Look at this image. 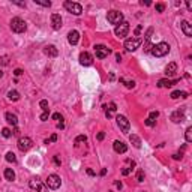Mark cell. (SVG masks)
Returning <instances> with one entry per match:
<instances>
[{"label": "cell", "instance_id": "obj_49", "mask_svg": "<svg viewBox=\"0 0 192 192\" xmlns=\"http://www.w3.org/2000/svg\"><path fill=\"white\" fill-rule=\"evenodd\" d=\"M173 158L174 159H182V153H176V155H173Z\"/></svg>", "mask_w": 192, "mask_h": 192}, {"label": "cell", "instance_id": "obj_34", "mask_svg": "<svg viewBox=\"0 0 192 192\" xmlns=\"http://www.w3.org/2000/svg\"><path fill=\"white\" fill-rule=\"evenodd\" d=\"M158 117H159V113H158V111H152L150 116H149V119H150V120H155V122H156Z\"/></svg>", "mask_w": 192, "mask_h": 192}, {"label": "cell", "instance_id": "obj_50", "mask_svg": "<svg viewBox=\"0 0 192 192\" xmlns=\"http://www.w3.org/2000/svg\"><path fill=\"white\" fill-rule=\"evenodd\" d=\"M87 174H89V176H95V171L90 170V168H87Z\"/></svg>", "mask_w": 192, "mask_h": 192}, {"label": "cell", "instance_id": "obj_3", "mask_svg": "<svg viewBox=\"0 0 192 192\" xmlns=\"http://www.w3.org/2000/svg\"><path fill=\"white\" fill-rule=\"evenodd\" d=\"M65 9L71 14H74V15H81L83 14V6L80 3H75V2H69V0H66V2L63 3Z\"/></svg>", "mask_w": 192, "mask_h": 192}, {"label": "cell", "instance_id": "obj_36", "mask_svg": "<svg viewBox=\"0 0 192 192\" xmlns=\"http://www.w3.org/2000/svg\"><path fill=\"white\" fill-rule=\"evenodd\" d=\"M48 116H50V111H44V113L41 114V117H39V119L42 120V122H45V120L48 119Z\"/></svg>", "mask_w": 192, "mask_h": 192}, {"label": "cell", "instance_id": "obj_27", "mask_svg": "<svg viewBox=\"0 0 192 192\" xmlns=\"http://www.w3.org/2000/svg\"><path fill=\"white\" fill-rule=\"evenodd\" d=\"M185 138H186V141H188V143H191V141H192V128H191V126H189V128L186 129Z\"/></svg>", "mask_w": 192, "mask_h": 192}, {"label": "cell", "instance_id": "obj_28", "mask_svg": "<svg viewBox=\"0 0 192 192\" xmlns=\"http://www.w3.org/2000/svg\"><path fill=\"white\" fill-rule=\"evenodd\" d=\"M6 161L14 164V162H17V158H15V155H14L12 152H8V153H6Z\"/></svg>", "mask_w": 192, "mask_h": 192}, {"label": "cell", "instance_id": "obj_19", "mask_svg": "<svg viewBox=\"0 0 192 192\" xmlns=\"http://www.w3.org/2000/svg\"><path fill=\"white\" fill-rule=\"evenodd\" d=\"M180 27H182V30H183L185 36H188V38H191V36H192V27H191V24H189L188 21H182Z\"/></svg>", "mask_w": 192, "mask_h": 192}, {"label": "cell", "instance_id": "obj_9", "mask_svg": "<svg viewBox=\"0 0 192 192\" xmlns=\"http://www.w3.org/2000/svg\"><path fill=\"white\" fill-rule=\"evenodd\" d=\"M117 125L119 128L122 129L123 134H128L129 129H131V125H129V120L125 117V116H117Z\"/></svg>", "mask_w": 192, "mask_h": 192}, {"label": "cell", "instance_id": "obj_8", "mask_svg": "<svg viewBox=\"0 0 192 192\" xmlns=\"http://www.w3.org/2000/svg\"><path fill=\"white\" fill-rule=\"evenodd\" d=\"M140 45H141V39H140V38H131V39H126V41H125L126 51H135Z\"/></svg>", "mask_w": 192, "mask_h": 192}, {"label": "cell", "instance_id": "obj_4", "mask_svg": "<svg viewBox=\"0 0 192 192\" xmlns=\"http://www.w3.org/2000/svg\"><path fill=\"white\" fill-rule=\"evenodd\" d=\"M107 20L111 23V24H119L123 21V14L122 12H119V11H110L108 14H107Z\"/></svg>", "mask_w": 192, "mask_h": 192}, {"label": "cell", "instance_id": "obj_15", "mask_svg": "<svg viewBox=\"0 0 192 192\" xmlns=\"http://www.w3.org/2000/svg\"><path fill=\"white\" fill-rule=\"evenodd\" d=\"M113 147H114V152H116V153H125V152L128 150V146H126L123 141H114Z\"/></svg>", "mask_w": 192, "mask_h": 192}, {"label": "cell", "instance_id": "obj_33", "mask_svg": "<svg viewBox=\"0 0 192 192\" xmlns=\"http://www.w3.org/2000/svg\"><path fill=\"white\" fill-rule=\"evenodd\" d=\"M54 141H57V135L56 134H53L48 140H45V144H50V143H54Z\"/></svg>", "mask_w": 192, "mask_h": 192}, {"label": "cell", "instance_id": "obj_16", "mask_svg": "<svg viewBox=\"0 0 192 192\" xmlns=\"http://www.w3.org/2000/svg\"><path fill=\"white\" fill-rule=\"evenodd\" d=\"M78 39H80V33H78L77 30H71V32L68 33V41H69L71 45H77V44H78Z\"/></svg>", "mask_w": 192, "mask_h": 192}, {"label": "cell", "instance_id": "obj_21", "mask_svg": "<svg viewBox=\"0 0 192 192\" xmlns=\"http://www.w3.org/2000/svg\"><path fill=\"white\" fill-rule=\"evenodd\" d=\"M6 120H8V123H9V125H12V126H17V123H18V119H17V116H15V114H12V113H6Z\"/></svg>", "mask_w": 192, "mask_h": 192}, {"label": "cell", "instance_id": "obj_55", "mask_svg": "<svg viewBox=\"0 0 192 192\" xmlns=\"http://www.w3.org/2000/svg\"><path fill=\"white\" fill-rule=\"evenodd\" d=\"M3 77V72H2V69H0V78H2Z\"/></svg>", "mask_w": 192, "mask_h": 192}, {"label": "cell", "instance_id": "obj_53", "mask_svg": "<svg viewBox=\"0 0 192 192\" xmlns=\"http://www.w3.org/2000/svg\"><path fill=\"white\" fill-rule=\"evenodd\" d=\"M105 174H107V170H105V168H104V170L101 171V176H105Z\"/></svg>", "mask_w": 192, "mask_h": 192}, {"label": "cell", "instance_id": "obj_14", "mask_svg": "<svg viewBox=\"0 0 192 192\" xmlns=\"http://www.w3.org/2000/svg\"><path fill=\"white\" fill-rule=\"evenodd\" d=\"M80 63L83 65V66H90L92 63H93V59H92V56L89 54V53H81L80 54Z\"/></svg>", "mask_w": 192, "mask_h": 192}, {"label": "cell", "instance_id": "obj_31", "mask_svg": "<svg viewBox=\"0 0 192 192\" xmlns=\"http://www.w3.org/2000/svg\"><path fill=\"white\" fill-rule=\"evenodd\" d=\"M2 135H3L5 138H9V137L12 135V132H11L9 128H3V129H2Z\"/></svg>", "mask_w": 192, "mask_h": 192}, {"label": "cell", "instance_id": "obj_17", "mask_svg": "<svg viewBox=\"0 0 192 192\" xmlns=\"http://www.w3.org/2000/svg\"><path fill=\"white\" fill-rule=\"evenodd\" d=\"M44 53L48 56V57H57V54H59V50L54 47V45H47L45 48H44Z\"/></svg>", "mask_w": 192, "mask_h": 192}, {"label": "cell", "instance_id": "obj_12", "mask_svg": "<svg viewBox=\"0 0 192 192\" xmlns=\"http://www.w3.org/2000/svg\"><path fill=\"white\" fill-rule=\"evenodd\" d=\"M185 120V110L182 108V110H177V111H174L173 114H171V122H174V123H182Z\"/></svg>", "mask_w": 192, "mask_h": 192}, {"label": "cell", "instance_id": "obj_32", "mask_svg": "<svg viewBox=\"0 0 192 192\" xmlns=\"http://www.w3.org/2000/svg\"><path fill=\"white\" fill-rule=\"evenodd\" d=\"M137 180H138V182H143V180H144V171H143V170H138V171H137Z\"/></svg>", "mask_w": 192, "mask_h": 192}, {"label": "cell", "instance_id": "obj_23", "mask_svg": "<svg viewBox=\"0 0 192 192\" xmlns=\"http://www.w3.org/2000/svg\"><path fill=\"white\" fill-rule=\"evenodd\" d=\"M171 98L173 99H179V98H188V93L186 92H180V90H174L171 93Z\"/></svg>", "mask_w": 192, "mask_h": 192}, {"label": "cell", "instance_id": "obj_42", "mask_svg": "<svg viewBox=\"0 0 192 192\" xmlns=\"http://www.w3.org/2000/svg\"><path fill=\"white\" fill-rule=\"evenodd\" d=\"M2 63H3V65H8V63H9V57H8V56L2 57Z\"/></svg>", "mask_w": 192, "mask_h": 192}, {"label": "cell", "instance_id": "obj_48", "mask_svg": "<svg viewBox=\"0 0 192 192\" xmlns=\"http://www.w3.org/2000/svg\"><path fill=\"white\" fill-rule=\"evenodd\" d=\"M63 128H65L63 122H59V123H57V129H63Z\"/></svg>", "mask_w": 192, "mask_h": 192}, {"label": "cell", "instance_id": "obj_44", "mask_svg": "<svg viewBox=\"0 0 192 192\" xmlns=\"http://www.w3.org/2000/svg\"><path fill=\"white\" fill-rule=\"evenodd\" d=\"M54 164H56V165H59V167H60V164H62V162H60V159H59V156H57V155H56V156H54Z\"/></svg>", "mask_w": 192, "mask_h": 192}, {"label": "cell", "instance_id": "obj_54", "mask_svg": "<svg viewBox=\"0 0 192 192\" xmlns=\"http://www.w3.org/2000/svg\"><path fill=\"white\" fill-rule=\"evenodd\" d=\"M186 6H188V9H189V11H191V9H192V5H191V3H189V2H188V3H186Z\"/></svg>", "mask_w": 192, "mask_h": 192}, {"label": "cell", "instance_id": "obj_1", "mask_svg": "<svg viewBox=\"0 0 192 192\" xmlns=\"http://www.w3.org/2000/svg\"><path fill=\"white\" fill-rule=\"evenodd\" d=\"M150 53L155 57H164V56H167L168 53H170V45H168L167 42H159V44L152 47Z\"/></svg>", "mask_w": 192, "mask_h": 192}, {"label": "cell", "instance_id": "obj_10", "mask_svg": "<svg viewBox=\"0 0 192 192\" xmlns=\"http://www.w3.org/2000/svg\"><path fill=\"white\" fill-rule=\"evenodd\" d=\"M95 53H96V57H98V59H105L111 53V50L107 48L105 45H96L95 47Z\"/></svg>", "mask_w": 192, "mask_h": 192}, {"label": "cell", "instance_id": "obj_41", "mask_svg": "<svg viewBox=\"0 0 192 192\" xmlns=\"http://www.w3.org/2000/svg\"><path fill=\"white\" fill-rule=\"evenodd\" d=\"M131 170H132V168H125V170L122 171V174H123V176H128V174L131 173Z\"/></svg>", "mask_w": 192, "mask_h": 192}, {"label": "cell", "instance_id": "obj_39", "mask_svg": "<svg viewBox=\"0 0 192 192\" xmlns=\"http://www.w3.org/2000/svg\"><path fill=\"white\" fill-rule=\"evenodd\" d=\"M155 123H156L155 120H150V119L146 120V125H147V126H155Z\"/></svg>", "mask_w": 192, "mask_h": 192}, {"label": "cell", "instance_id": "obj_40", "mask_svg": "<svg viewBox=\"0 0 192 192\" xmlns=\"http://www.w3.org/2000/svg\"><path fill=\"white\" fill-rule=\"evenodd\" d=\"M116 110H117V108H116V104H114V102H111V104H110V110H108V111H110V113H114Z\"/></svg>", "mask_w": 192, "mask_h": 192}, {"label": "cell", "instance_id": "obj_25", "mask_svg": "<svg viewBox=\"0 0 192 192\" xmlns=\"http://www.w3.org/2000/svg\"><path fill=\"white\" fill-rule=\"evenodd\" d=\"M8 98H9L11 101H18V99H20V93H18L17 90H11V92L8 93Z\"/></svg>", "mask_w": 192, "mask_h": 192}, {"label": "cell", "instance_id": "obj_7", "mask_svg": "<svg viewBox=\"0 0 192 192\" xmlns=\"http://www.w3.org/2000/svg\"><path fill=\"white\" fill-rule=\"evenodd\" d=\"M32 146H33V141L29 137H21L18 140V149L21 152H27L29 149H32Z\"/></svg>", "mask_w": 192, "mask_h": 192}, {"label": "cell", "instance_id": "obj_47", "mask_svg": "<svg viewBox=\"0 0 192 192\" xmlns=\"http://www.w3.org/2000/svg\"><path fill=\"white\" fill-rule=\"evenodd\" d=\"M141 29H143V27H141V26H138V27H137V29H135V35H137V36H138V35H140V32H141Z\"/></svg>", "mask_w": 192, "mask_h": 192}, {"label": "cell", "instance_id": "obj_18", "mask_svg": "<svg viewBox=\"0 0 192 192\" xmlns=\"http://www.w3.org/2000/svg\"><path fill=\"white\" fill-rule=\"evenodd\" d=\"M176 72H177V65H176L174 62L168 63V66L165 68V75H167V77H173Z\"/></svg>", "mask_w": 192, "mask_h": 192}, {"label": "cell", "instance_id": "obj_29", "mask_svg": "<svg viewBox=\"0 0 192 192\" xmlns=\"http://www.w3.org/2000/svg\"><path fill=\"white\" fill-rule=\"evenodd\" d=\"M35 5H39V6H44V8H50V6H51V2H42V0H35Z\"/></svg>", "mask_w": 192, "mask_h": 192}, {"label": "cell", "instance_id": "obj_45", "mask_svg": "<svg viewBox=\"0 0 192 192\" xmlns=\"http://www.w3.org/2000/svg\"><path fill=\"white\" fill-rule=\"evenodd\" d=\"M14 74L18 77V75H21V74H23V71H21V69H15V71H14Z\"/></svg>", "mask_w": 192, "mask_h": 192}, {"label": "cell", "instance_id": "obj_5", "mask_svg": "<svg viewBox=\"0 0 192 192\" xmlns=\"http://www.w3.org/2000/svg\"><path fill=\"white\" fill-rule=\"evenodd\" d=\"M128 32H129V23H126V21H122L119 24V26H116V29H114V33H116V36H119V38H125L126 35H128Z\"/></svg>", "mask_w": 192, "mask_h": 192}, {"label": "cell", "instance_id": "obj_11", "mask_svg": "<svg viewBox=\"0 0 192 192\" xmlns=\"http://www.w3.org/2000/svg\"><path fill=\"white\" fill-rule=\"evenodd\" d=\"M29 186H30L33 191H36V192H48L47 188H45V185H42V182H39L38 179H32V180L29 182Z\"/></svg>", "mask_w": 192, "mask_h": 192}, {"label": "cell", "instance_id": "obj_6", "mask_svg": "<svg viewBox=\"0 0 192 192\" xmlns=\"http://www.w3.org/2000/svg\"><path fill=\"white\" fill-rule=\"evenodd\" d=\"M60 185H62V180L57 174H50L47 177V186L50 189H59Z\"/></svg>", "mask_w": 192, "mask_h": 192}, {"label": "cell", "instance_id": "obj_26", "mask_svg": "<svg viewBox=\"0 0 192 192\" xmlns=\"http://www.w3.org/2000/svg\"><path fill=\"white\" fill-rule=\"evenodd\" d=\"M120 83H123L128 89H134L135 87V81H125V78H120Z\"/></svg>", "mask_w": 192, "mask_h": 192}, {"label": "cell", "instance_id": "obj_37", "mask_svg": "<svg viewBox=\"0 0 192 192\" xmlns=\"http://www.w3.org/2000/svg\"><path fill=\"white\" fill-rule=\"evenodd\" d=\"M164 9H165V5H164V3H158V5H156V11H158V12H164Z\"/></svg>", "mask_w": 192, "mask_h": 192}, {"label": "cell", "instance_id": "obj_2", "mask_svg": "<svg viewBox=\"0 0 192 192\" xmlns=\"http://www.w3.org/2000/svg\"><path fill=\"white\" fill-rule=\"evenodd\" d=\"M11 29H12V32H15V33H23V32H26L27 24H26V21H24V20L15 17V18L11 20Z\"/></svg>", "mask_w": 192, "mask_h": 192}, {"label": "cell", "instance_id": "obj_51", "mask_svg": "<svg viewBox=\"0 0 192 192\" xmlns=\"http://www.w3.org/2000/svg\"><path fill=\"white\" fill-rule=\"evenodd\" d=\"M116 59H117V62H120V60H122V56H120V54H116Z\"/></svg>", "mask_w": 192, "mask_h": 192}, {"label": "cell", "instance_id": "obj_13", "mask_svg": "<svg viewBox=\"0 0 192 192\" xmlns=\"http://www.w3.org/2000/svg\"><path fill=\"white\" fill-rule=\"evenodd\" d=\"M51 26L54 30H60L62 29V17L59 14H53L51 15Z\"/></svg>", "mask_w": 192, "mask_h": 192}, {"label": "cell", "instance_id": "obj_35", "mask_svg": "<svg viewBox=\"0 0 192 192\" xmlns=\"http://www.w3.org/2000/svg\"><path fill=\"white\" fill-rule=\"evenodd\" d=\"M86 141H87V137H86V135H80V137L75 138V143H86Z\"/></svg>", "mask_w": 192, "mask_h": 192}, {"label": "cell", "instance_id": "obj_24", "mask_svg": "<svg viewBox=\"0 0 192 192\" xmlns=\"http://www.w3.org/2000/svg\"><path fill=\"white\" fill-rule=\"evenodd\" d=\"M5 179L9 180V182H12L15 179V173L11 170V168H6V170H5Z\"/></svg>", "mask_w": 192, "mask_h": 192}, {"label": "cell", "instance_id": "obj_43", "mask_svg": "<svg viewBox=\"0 0 192 192\" xmlns=\"http://www.w3.org/2000/svg\"><path fill=\"white\" fill-rule=\"evenodd\" d=\"M104 138H105V132H99V134H98V140H99V141H102Z\"/></svg>", "mask_w": 192, "mask_h": 192}, {"label": "cell", "instance_id": "obj_22", "mask_svg": "<svg viewBox=\"0 0 192 192\" xmlns=\"http://www.w3.org/2000/svg\"><path fill=\"white\" fill-rule=\"evenodd\" d=\"M129 141L132 143V146H134V147H137V149H140V147H141V140H140L137 135H134V134H132V135H129Z\"/></svg>", "mask_w": 192, "mask_h": 192}, {"label": "cell", "instance_id": "obj_46", "mask_svg": "<svg viewBox=\"0 0 192 192\" xmlns=\"http://www.w3.org/2000/svg\"><path fill=\"white\" fill-rule=\"evenodd\" d=\"M116 188H117V189H122V188H123L122 182H116Z\"/></svg>", "mask_w": 192, "mask_h": 192}, {"label": "cell", "instance_id": "obj_20", "mask_svg": "<svg viewBox=\"0 0 192 192\" xmlns=\"http://www.w3.org/2000/svg\"><path fill=\"white\" fill-rule=\"evenodd\" d=\"M177 83H179V80H159L158 87H173Z\"/></svg>", "mask_w": 192, "mask_h": 192}, {"label": "cell", "instance_id": "obj_38", "mask_svg": "<svg viewBox=\"0 0 192 192\" xmlns=\"http://www.w3.org/2000/svg\"><path fill=\"white\" fill-rule=\"evenodd\" d=\"M53 119H54V120H60V122H62V120H63V117H62V114H59V113H56V114H53Z\"/></svg>", "mask_w": 192, "mask_h": 192}, {"label": "cell", "instance_id": "obj_52", "mask_svg": "<svg viewBox=\"0 0 192 192\" xmlns=\"http://www.w3.org/2000/svg\"><path fill=\"white\" fill-rule=\"evenodd\" d=\"M110 80H111V81H114V74H113V72L110 74Z\"/></svg>", "mask_w": 192, "mask_h": 192}, {"label": "cell", "instance_id": "obj_30", "mask_svg": "<svg viewBox=\"0 0 192 192\" xmlns=\"http://www.w3.org/2000/svg\"><path fill=\"white\" fill-rule=\"evenodd\" d=\"M39 107H41L44 111H50V108H48V102H47L45 99H42V101L39 102Z\"/></svg>", "mask_w": 192, "mask_h": 192}]
</instances>
